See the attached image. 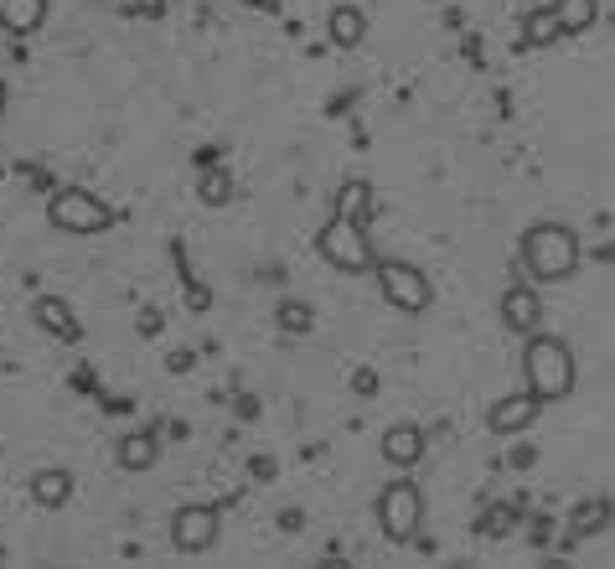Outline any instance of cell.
I'll list each match as a JSON object with an SVG mask.
<instances>
[{"mask_svg": "<svg viewBox=\"0 0 615 569\" xmlns=\"http://www.w3.org/2000/svg\"><path fill=\"white\" fill-rule=\"evenodd\" d=\"M171 544L181 554H208L217 544V507H181L171 518Z\"/></svg>", "mask_w": 615, "mask_h": 569, "instance_id": "obj_7", "label": "cell"}, {"mask_svg": "<svg viewBox=\"0 0 615 569\" xmlns=\"http://www.w3.org/2000/svg\"><path fill=\"white\" fill-rule=\"evenodd\" d=\"M419 456H425V430H419V424H393V430L382 435V461L419 466Z\"/></svg>", "mask_w": 615, "mask_h": 569, "instance_id": "obj_10", "label": "cell"}, {"mask_svg": "<svg viewBox=\"0 0 615 569\" xmlns=\"http://www.w3.org/2000/svg\"><path fill=\"white\" fill-rule=\"evenodd\" d=\"M605 528H611V497H590V503L574 507V539L605 533Z\"/></svg>", "mask_w": 615, "mask_h": 569, "instance_id": "obj_18", "label": "cell"}, {"mask_svg": "<svg viewBox=\"0 0 615 569\" xmlns=\"http://www.w3.org/2000/svg\"><path fill=\"white\" fill-rule=\"evenodd\" d=\"M378 523H382V533H388L393 544H409V539L419 533V523H425V497H419V486H414V482L382 486Z\"/></svg>", "mask_w": 615, "mask_h": 569, "instance_id": "obj_6", "label": "cell"}, {"mask_svg": "<svg viewBox=\"0 0 615 569\" xmlns=\"http://www.w3.org/2000/svg\"><path fill=\"white\" fill-rule=\"evenodd\" d=\"M197 197H202L208 208H223V202L234 197V171H228V166H208V171H202V182H197Z\"/></svg>", "mask_w": 615, "mask_h": 569, "instance_id": "obj_20", "label": "cell"}, {"mask_svg": "<svg viewBox=\"0 0 615 569\" xmlns=\"http://www.w3.org/2000/svg\"><path fill=\"white\" fill-rule=\"evenodd\" d=\"M326 37H331V47H362V37H367L362 5H337L331 22H326Z\"/></svg>", "mask_w": 615, "mask_h": 569, "instance_id": "obj_13", "label": "cell"}, {"mask_svg": "<svg viewBox=\"0 0 615 569\" xmlns=\"http://www.w3.org/2000/svg\"><path fill=\"white\" fill-rule=\"evenodd\" d=\"M114 456H120V466H125V471H150V466H155V456H161V441H155V435H146V430H135V435H125V441H120V450H114Z\"/></svg>", "mask_w": 615, "mask_h": 569, "instance_id": "obj_15", "label": "cell"}, {"mask_svg": "<svg viewBox=\"0 0 615 569\" xmlns=\"http://www.w3.org/2000/svg\"><path fill=\"white\" fill-rule=\"evenodd\" d=\"M316 249H321V259L341 274H367L373 259H378L373 244H367V233H362V223H347V218H331V223L316 233Z\"/></svg>", "mask_w": 615, "mask_h": 569, "instance_id": "obj_3", "label": "cell"}, {"mask_svg": "<svg viewBox=\"0 0 615 569\" xmlns=\"http://www.w3.org/2000/svg\"><path fill=\"white\" fill-rule=\"evenodd\" d=\"M67 497H73V477H67L63 466H47V471L32 477V503L37 507H63Z\"/></svg>", "mask_w": 615, "mask_h": 569, "instance_id": "obj_14", "label": "cell"}, {"mask_svg": "<svg viewBox=\"0 0 615 569\" xmlns=\"http://www.w3.org/2000/svg\"><path fill=\"white\" fill-rule=\"evenodd\" d=\"M32 317H37V326H42V332H52V337L84 342V326H78V317H73V311H67L58 296H37V311H32Z\"/></svg>", "mask_w": 615, "mask_h": 569, "instance_id": "obj_11", "label": "cell"}, {"mask_svg": "<svg viewBox=\"0 0 615 569\" xmlns=\"http://www.w3.org/2000/svg\"><path fill=\"white\" fill-rule=\"evenodd\" d=\"M502 321H507L517 337H528V332H538V321H543V300L532 296V290H523V285H512L507 296H502Z\"/></svg>", "mask_w": 615, "mask_h": 569, "instance_id": "obj_9", "label": "cell"}, {"mask_svg": "<svg viewBox=\"0 0 615 569\" xmlns=\"http://www.w3.org/2000/svg\"><path fill=\"white\" fill-rule=\"evenodd\" d=\"M558 37H564V32H558V16H553V5H538L528 22H523V42H528V47H553Z\"/></svg>", "mask_w": 615, "mask_h": 569, "instance_id": "obj_19", "label": "cell"}, {"mask_svg": "<svg viewBox=\"0 0 615 569\" xmlns=\"http://www.w3.org/2000/svg\"><path fill=\"white\" fill-rule=\"evenodd\" d=\"M337 218L367 223V218H373V187H367V182H347V187L337 191Z\"/></svg>", "mask_w": 615, "mask_h": 569, "instance_id": "obj_17", "label": "cell"}, {"mask_svg": "<svg viewBox=\"0 0 615 569\" xmlns=\"http://www.w3.org/2000/svg\"><path fill=\"white\" fill-rule=\"evenodd\" d=\"M42 22H47V0H0V26H5V32L32 37Z\"/></svg>", "mask_w": 615, "mask_h": 569, "instance_id": "obj_12", "label": "cell"}, {"mask_svg": "<svg viewBox=\"0 0 615 569\" xmlns=\"http://www.w3.org/2000/svg\"><path fill=\"white\" fill-rule=\"evenodd\" d=\"M538 409H543V404L532 399L528 388H523V394H507V399H497L491 404V415H487L491 435H523V430H532Z\"/></svg>", "mask_w": 615, "mask_h": 569, "instance_id": "obj_8", "label": "cell"}, {"mask_svg": "<svg viewBox=\"0 0 615 569\" xmlns=\"http://www.w3.org/2000/svg\"><path fill=\"white\" fill-rule=\"evenodd\" d=\"M553 16H558V32H564V37H579V32L594 26L600 0H553Z\"/></svg>", "mask_w": 615, "mask_h": 569, "instance_id": "obj_16", "label": "cell"}, {"mask_svg": "<svg viewBox=\"0 0 615 569\" xmlns=\"http://www.w3.org/2000/svg\"><path fill=\"white\" fill-rule=\"evenodd\" d=\"M373 270H378L382 300H388L393 311H403V317H419V311H429L435 285H429L425 270H414V264H403V259H373Z\"/></svg>", "mask_w": 615, "mask_h": 569, "instance_id": "obj_4", "label": "cell"}, {"mask_svg": "<svg viewBox=\"0 0 615 569\" xmlns=\"http://www.w3.org/2000/svg\"><path fill=\"white\" fill-rule=\"evenodd\" d=\"M243 5H254V11H275L279 0H243Z\"/></svg>", "mask_w": 615, "mask_h": 569, "instance_id": "obj_24", "label": "cell"}, {"mask_svg": "<svg viewBox=\"0 0 615 569\" xmlns=\"http://www.w3.org/2000/svg\"><path fill=\"white\" fill-rule=\"evenodd\" d=\"M275 321H279V332H285V337H305V332L316 326V311H311L305 300H279Z\"/></svg>", "mask_w": 615, "mask_h": 569, "instance_id": "obj_21", "label": "cell"}, {"mask_svg": "<svg viewBox=\"0 0 615 569\" xmlns=\"http://www.w3.org/2000/svg\"><path fill=\"white\" fill-rule=\"evenodd\" d=\"M512 528H517V507H512V503H491L487 512H481L476 533H481V539H507Z\"/></svg>", "mask_w": 615, "mask_h": 569, "instance_id": "obj_22", "label": "cell"}, {"mask_svg": "<svg viewBox=\"0 0 615 569\" xmlns=\"http://www.w3.org/2000/svg\"><path fill=\"white\" fill-rule=\"evenodd\" d=\"M0 176H5V166H0Z\"/></svg>", "mask_w": 615, "mask_h": 569, "instance_id": "obj_25", "label": "cell"}, {"mask_svg": "<svg viewBox=\"0 0 615 569\" xmlns=\"http://www.w3.org/2000/svg\"><path fill=\"white\" fill-rule=\"evenodd\" d=\"M352 388H357V394H378V373H373V368H362L357 379H352Z\"/></svg>", "mask_w": 615, "mask_h": 569, "instance_id": "obj_23", "label": "cell"}, {"mask_svg": "<svg viewBox=\"0 0 615 569\" xmlns=\"http://www.w3.org/2000/svg\"><path fill=\"white\" fill-rule=\"evenodd\" d=\"M47 218H52V228L78 233V238L109 228V208L99 202V197H93V191H84V187L52 191V202H47Z\"/></svg>", "mask_w": 615, "mask_h": 569, "instance_id": "obj_5", "label": "cell"}, {"mask_svg": "<svg viewBox=\"0 0 615 569\" xmlns=\"http://www.w3.org/2000/svg\"><path fill=\"white\" fill-rule=\"evenodd\" d=\"M523 373H528V394L538 404L564 399V394L574 388V352L558 337H538V332H528Z\"/></svg>", "mask_w": 615, "mask_h": 569, "instance_id": "obj_1", "label": "cell"}, {"mask_svg": "<svg viewBox=\"0 0 615 569\" xmlns=\"http://www.w3.org/2000/svg\"><path fill=\"white\" fill-rule=\"evenodd\" d=\"M523 264L532 280H569L579 270V238L564 223H538L523 233Z\"/></svg>", "mask_w": 615, "mask_h": 569, "instance_id": "obj_2", "label": "cell"}]
</instances>
